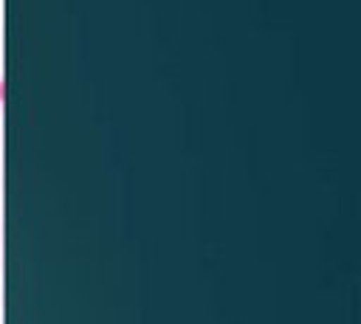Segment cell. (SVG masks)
I'll list each match as a JSON object with an SVG mask.
<instances>
[{"mask_svg": "<svg viewBox=\"0 0 361 324\" xmlns=\"http://www.w3.org/2000/svg\"><path fill=\"white\" fill-rule=\"evenodd\" d=\"M3 101H6V85H3V79H0V107H3Z\"/></svg>", "mask_w": 361, "mask_h": 324, "instance_id": "6da1fadb", "label": "cell"}]
</instances>
